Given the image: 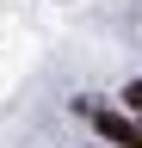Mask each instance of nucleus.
Returning a JSON list of instances; mask_svg holds the SVG:
<instances>
[{"instance_id": "2", "label": "nucleus", "mask_w": 142, "mask_h": 148, "mask_svg": "<svg viewBox=\"0 0 142 148\" xmlns=\"http://www.w3.org/2000/svg\"><path fill=\"white\" fill-rule=\"evenodd\" d=\"M123 111H136V117H142V80H130V86H123Z\"/></svg>"}, {"instance_id": "1", "label": "nucleus", "mask_w": 142, "mask_h": 148, "mask_svg": "<svg viewBox=\"0 0 142 148\" xmlns=\"http://www.w3.org/2000/svg\"><path fill=\"white\" fill-rule=\"evenodd\" d=\"M93 130L111 148H142V123L130 117V111H117V105H93Z\"/></svg>"}]
</instances>
